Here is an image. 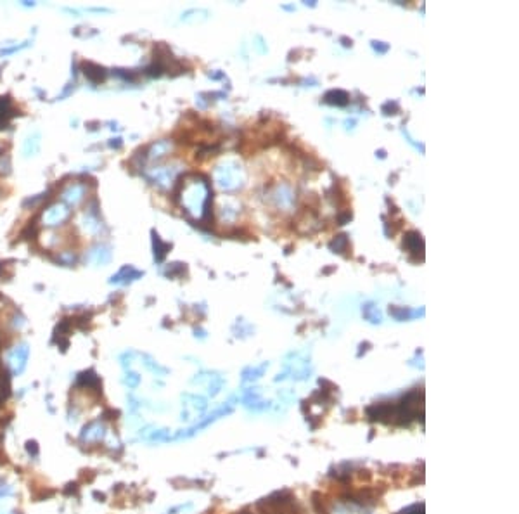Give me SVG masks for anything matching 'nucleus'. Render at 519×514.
Masks as SVG:
<instances>
[{
    "label": "nucleus",
    "mask_w": 519,
    "mask_h": 514,
    "mask_svg": "<svg viewBox=\"0 0 519 514\" xmlns=\"http://www.w3.org/2000/svg\"><path fill=\"white\" fill-rule=\"evenodd\" d=\"M71 215L70 206L64 203H54L47 206V208L42 212L40 215V222L45 227H57L61 223H64Z\"/></svg>",
    "instance_id": "nucleus-1"
},
{
    "label": "nucleus",
    "mask_w": 519,
    "mask_h": 514,
    "mask_svg": "<svg viewBox=\"0 0 519 514\" xmlns=\"http://www.w3.org/2000/svg\"><path fill=\"white\" fill-rule=\"evenodd\" d=\"M115 141H116V142H109V146H111V147H115V146H116V147H120V146H121V139H115Z\"/></svg>",
    "instance_id": "nucleus-28"
},
{
    "label": "nucleus",
    "mask_w": 519,
    "mask_h": 514,
    "mask_svg": "<svg viewBox=\"0 0 519 514\" xmlns=\"http://www.w3.org/2000/svg\"><path fill=\"white\" fill-rule=\"evenodd\" d=\"M37 234H39V225H37V218H35V220L29 222L26 225V229H24L23 234H21V237L23 239H35Z\"/></svg>",
    "instance_id": "nucleus-19"
},
{
    "label": "nucleus",
    "mask_w": 519,
    "mask_h": 514,
    "mask_svg": "<svg viewBox=\"0 0 519 514\" xmlns=\"http://www.w3.org/2000/svg\"><path fill=\"white\" fill-rule=\"evenodd\" d=\"M56 260L61 265L71 267V265L77 263V253H75V251H62V253H59V255L56 256Z\"/></svg>",
    "instance_id": "nucleus-17"
},
{
    "label": "nucleus",
    "mask_w": 519,
    "mask_h": 514,
    "mask_svg": "<svg viewBox=\"0 0 519 514\" xmlns=\"http://www.w3.org/2000/svg\"><path fill=\"white\" fill-rule=\"evenodd\" d=\"M29 357V348L26 343H21L18 347H14L9 353V365L12 369L14 376H19L24 369H26V362Z\"/></svg>",
    "instance_id": "nucleus-2"
},
{
    "label": "nucleus",
    "mask_w": 519,
    "mask_h": 514,
    "mask_svg": "<svg viewBox=\"0 0 519 514\" xmlns=\"http://www.w3.org/2000/svg\"><path fill=\"white\" fill-rule=\"evenodd\" d=\"M417 514H423V509H421V512H417Z\"/></svg>",
    "instance_id": "nucleus-30"
},
{
    "label": "nucleus",
    "mask_w": 519,
    "mask_h": 514,
    "mask_svg": "<svg viewBox=\"0 0 519 514\" xmlns=\"http://www.w3.org/2000/svg\"><path fill=\"white\" fill-rule=\"evenodd\" d=\"M185 270H187L185 263H170L166 267V270H164V276H168V277H180V276H184Z\"/></svg>",
    "instance_id": "nucleus-18"
},
{
    "label": "nucleus",
    "mask_w": 519,
    "mask_h": 514,
    "mask_svg": "<svg viewBox=\"0 0 519 514\" xmlns=\"http://www.w3.org/2000/svg\"><path fill=\"white\" fill-rule=\"evenodd\" d=\"M350 100V95L344 90H329L324 95V102L327 104H334V106H346Z\"/></svg>",
    "instance_id": "nucleus-15"
},
{
    "label": "nucleus",
    "mask_w": 519,
    "mask_h": 514,
    "mask_svg": "<svg viewBox=\"0 0 519 514\" xmlns=\"http://www.w3.org/2000/svg\"><path fill=\"white\" fill-rule=\"evenodd\" d=\"M153 248H154V258L156 262H163V258L166 256V253L170 251L171 244L164 243L161 237L158 235L156 230H153Z\"/></svg>",
    "instance_id": "nucleus-13"
},
{
    "label": "nucleus",
    "mask_w": 519,
    "mask_h": 514,
    "mask_svg": "<svg viewBox=\"0 0 519 514\" xmlns=\"http://www.w3.org/2000/svg\"><path fill=\"white\" fill-rule=\"evenodd\" d=\"M329 248H331L334 253H344L348 250V235L346 234H339L329 243Z\"/></svg>",
    "instance_id": "nucleus-16"
},
{
    "label": "nucleus",
    "mask_w": 519,
    "mask_h": 514,
    "mask_svg": "<svg viewBox=\"0 0 519 514\" xmlns=\"http://www.w3.org/2000/svg\"><path fill=\"white\" fill-rule=\"evenodd\" d=\"M341 40L344 42L343 45H346V47H348V45H350V47H352V40H348V39H341Z\"/></svg>",
    "instance_id": "nucleus-29"
},
{
    "label": "nucleus",
    "mask_w": 519,
    "mask_h": 514,
    "mask_svg": "<svg viewBox=\"0 0 519 514\" xmlns=\"http://www.w3.org/2000/svg\"><path fill=\"white\" fill-rule=\"evenodd\" d=\"M82 71L85 75V78L92 85H99V83H104L109 77V71L104 68V66L97 64V62L92 61H85L82 62Z\"/></svg>",
    "instance_id": "nucleus-5"
},
{
    "label": "nucleus",
    "mask_w": 519,
    "mask_h": 514,
    "mask_svg": "<svg viewBox=\"0 0 519 514\" xmlns=\"http://www.w3.org/2000/svg\"><path fill=\"white\" fill-rule=\"evenodd\" d=\"M126 376H128V378L125 379V383L130 386V388H135V386H137L139 383H141V378H139V374L130 372V374H126Z\"/></svg>",
    "instance_id": "nucleus-23"
},
{
    "label": "nucleus",
    "mask_w": 519,
    "mask_h": 514,
    "mask_svg": "<svg viewBox=\"0 0 519 514\" xmlns=\"http://www.w3.org/2000/svg\"><path fill=\"white\" fill-rule=\"evenodd\" d=\"M104 438V426L100 423H90L83 428L82 440L83 441H100Z\"/></svg>",
    "instance_id": "nucleus-12"
},
{
    "label": "nucleus",
    "mask_w": 519,
    "mask_h": 514,
    "mask_svg": "<svg viewBox=\"0 0 519 514\" xmlns=\"http://www.w3.org/2000/svg\"><path fill=\"white\" fill-rule=\"evenodd\" d=\"M175 168H168V166H164V168H156V170L151 172V175H149V179H151V182H154V184H158L159 187H166L168 184H171V180L175 179Z\"/></svg>",
    "instance_id": "nucleus-9"
},
{
    "label": "nucleus",
    "mask_w": 519,
    "mask_h": 514,
    "mask_svg": "<svg viewBox=\"0 0 519 514\" xmlns=\"http://www.w3.org/2000/svg\"><path fill=\"white\" fill-rule=\"evenodd\" d=\"M78 385L80 386H83V388H88V390H97L99 391L100 390V379L99 376H95L92 370H88V372H82L78 376Z\"/></svg>",
    "instance_id": "nucleus-14"
},
{
    "label": "nucleus",
    "mask_w": 519,
    "mask_h": 514,
    "mask_svg": "<svg viewBox=\"0 0 519 514\" xmlns=\"http://www.w3.org/2000/svg\"><path fill=\"white\" fill-rule=\"evenodd\" d=\"M372 47L375 50H379V52H386V50H388V45L383 44V42H372Z\"/></svg>",
    "instance_id": "nucleus-27"
},
{
    "label": "nucleus",
    "mask_w": 519,
    "mask_h": 514,
    "mask_svg": "<svg viewBox=\"0 0 519 514\" xmlns=\"http://www.w3.org/2000/svg\"><path fill=\"white\" fill-rule=\"evenodd\" d=\"M348 220H352V212H348V210H346L343 215H339V217H337V223H339V225H344V223L348 222Z\"/></svg>",
    "instance_id": "nucleus-25"
},
{
    "label": "nucleus",
    "mask_w": 519,
    "mask_h": 514,
    "mask_svg": "<svg viewBox=\"0 0 519 514\" xmlns=\"http://www.w3.org/2000/svg\"><path fill=\"white\" fill-rule=\"evenodd\" d=\"M28 44L29 42H24V44H21V45H14V47H9V49H2L0 50V54H2V56H9V54L18 52V50H21V49H26Z\"/></svg>",
    "instance_id": "nucleus-24"
},
{
    "label": "nucleus",
    "mask_w": 519,
    "mask_h": 514,
    "mask_svg": "<svg viewBox=\"0 0 519 514\" xmlns=\"http://www.w3.org/2000/svg\"><path fill=\"white\" fill-rule=\"evenodd\" d=\"M85 192H87V187L83 184L71 182V184H67L64 189H62L61 196H62V201H64V204L77 206V204L82 203L83 199H85Z\"/></svg>",
    "instance_id": "nucleus-6"
},
{
    "label": "nucleus",
    "mask_w": 519,
    "mask_h": 514,
    "mask_svg": "<svg viewBox=\"0 0 519 514\" xmlns=\"http://www.w3.org/2000/svg\"><path fill=\"white\" fill-rule=\"evenodd\" d=\"M115 75L116 77H120L121 80H125V82H135L139 77L133 70H115Z\"/></svg>",
    "instance_id": "nucleus-20"
},
{
    "label": "nucleus",
    "mask_w": 519,
    "mask_h": 514,
    "mask_svg": "<svg viewBox=\"0 0 519 514\" xmlns=\"http://www.w3.org/2000/svg\"><path fill=\"white\" fill-rule=\"evenodd\" d=\"M11 174V158L9 154L0 153V175H9Z\"/></svg>",
    "instance_id": "nucleus-21"
},
{
    "label": "nucleus",
    "mask_w": 519,
    "mask_h": 514,
    "mask_svg": "<svg viewBox=\"0 0 519 514\" xmlns=\"http://www.w3.org/2000/svg\"><path fill=\"white\" fill-rule=\"evenodd\" d=\"M171 153V142L170 141H158L149 147H146V156L149 159H159L163 156Z\"/></svg>",
    "instance_id": "nucleus-11"
},
{
    "label": "nucleus",
    "mask_w": 519,
    "mask_h": 514,
    "mask_svg": "<svg viewBox=\"0 0 519 514\" xmlns=\"http://www.w3.org/2000/svg\"><path fill=\"white\" fill-rule=\"evenodd\" d=\"M26 449H28V454L31 456V452H33V456H39V447H37L35 441H28V445H26Z\"/></svg>",
    "instance_id": "nucleus-26"
},
{
    "label": "nucleus",
    "mask_w": 519,
    "mask_h": 514,
    "mask_svg": "<svg viewBox=\"0 0 519 514\" xmlns=\"http://www.w3.org/2000/svg\"><path fill=\"white\" fill-rule=\"evenodd\" d=\"M111 256H113V253L108 244H95V246H92L90 250L87 251L85 262L95 265V267H102V265H108L111 262Z\"/></svg>",
    "instance_id": "nucleus-4"
},
{
    "label": "nucleus",
    "mask_w": 519,
    "mask_h": 514,
    "mask_svg": "<svg viewBox=\"0 0 519 514\" xmlns=\"http://www.w3.org/2000/svg\"><path fill=\"white\" fill-rule=\"evenodd\" d=\"M403 250L413 255L416 260H424V239L417 230H408L403 235Z\"/></svg>",
    "instance_id": "nucleus-3"
},
{
    "label": "nucleus",
    "mask_w": 519,
    "mask_h": 514,
    "mask_svg": "<svg viewBox=\"0 0 519 514\" xmlns=\"http://www.w3.org/2000/svg\"><path fill=\"white\" fill-rule=\"evenodd\" d=\"M139 277H142L141 270H135L132 265H125L123 268H120V270L109 279V282H111V284H128V282L139 279Z\"/></svg>",
    "instance_id": "nucleus-8"
},
{
    "label": "nucleus",
    "mask_w": 519,
    "mask_h": 514,
    "mask_svg": "<svg viewBox=\"0 0 519 514\" xmlns=\"http://www.w3.org/2000/svg\"><path fill=\"white\" fill-rule=\"evenodd\" d=\"M40 146H42V137L39 132H33L24 139L23 142V154L24 158H31L40 153Z\"/></svg>",
    "instance_id": "nucleus-10"
},
{
    "label": "nucleus",
    "mask_w": 519,
    "mask_h": 514,
    "mask_svg": "<svg viewBox=\"0 0 519 514\" xmlns=\"http://www.w3.org/2000/svg\"><path fill=\"white\" fill-rule=\"evenodd\" d=\"M80 227H82V230L85 234L95 235L100 232L102 223H100L99 217H97V212H88L87 210V212L82 215V218H80Z\"/></svg>",
    "instance_id": "nucleus-7"
},
{
    "label": "nucleus",
    "mask_w": 519,
    "mask_h": 514,
    "mask_svg": "<svg viewBox=\"0 0 519 514\" xmlns=\"http://www.w3.org/2000/svg\"><path fill=\"white\" fill-rule=\"evenodd\" d=\"M383 111H385V115H396V113L400 111V106H398V102H386L385 106H383Z\"/></svg>",
    "instance_id": "nucleus-22"
}]
</instances>
